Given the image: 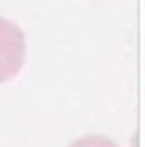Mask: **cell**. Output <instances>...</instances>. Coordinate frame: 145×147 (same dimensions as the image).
I'll return each instance as SVG.
<instances>
[{
	"label": "cell",
	"instance_id": "obj_1",
	"mask_svg": "<svg viewBox=\"0 0 145 147\" xmlns=\"http://www.w3.org/2000/svg\"><path fill=\"white\" fill-rule=\"evenodd\" d=\"M26 41L22 31L10 21L0 17V82L15 77L24 65Z\"/></svg>",
	"mask_w": 145,
	"mask_h": 147
},
{
	"label": "cell",
	"instance_id": "obj_2",
	"mask_svg": "<svg viewBox=\"0 0 145 147\" xmlns=\"http://www.w3.org/2000/svg\"><path fill=\"white\" fill-rule=\"evenodd\" d=\"M70 147H118L113 140H109L103 135H87L73 142Z\"/></svg>",
	"mask_w": 145,
	"mask_h": 147
}]
</instances>
